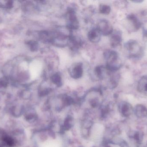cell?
Wrapping results in <instances>:
<instances>
[{"mask_svg": "<svg viewBox=\"0 0 147 147\" xmlns=\"http://www.w3.org/2000/svg\"><path fill=\"white\" fill-rule=\"evenodd\" d=\"M28 45H29L30 49L32 51H36L38 48V43L35 41H30L28 42Z\"/></svg>", "mask_w": 147, "mask_h": 147, "instance_id": "4fadbf2b", "label": "cell"}, {"mask_svg": "<svg viewBox=\"0 0 147 147\" xmlns=\"http://www.w3.org/2000/svg\"><path fill=\"white\" fill-rule=\"evenodd\" d=\"M141 137V135H140V134L138 132H136L134 134V138L137 141L140 142V141Z\"/></svg>", "mask_w": 147, "mask_h": 147, "instance_id": "5bb4252c", "label": "cell"}, {"mask_svg": "<svg viewBox=\"0 0 147 147\" xmlns=\"http://www.w3.org/2000/svg\"><path fill=\"white\" fill-rule=\"evenodd\" d=\"M110 147L108 146V147Z\"/></svg>", "mask_w": 147, "mask_h": 147, "instance_id": "2e32d148", "label": "cell"}, {"mask_svg": "<svg viewBox=\"0 0 147 147\" xmlns=\"http://www.w3.org/2000/svg\"><path fill=\"white\" fill-rule=\"evenodd\" d=\"M84 73L83 65L79 63L74 65L70 70V75L74 79H78L83 76Z\"/></svg>", "mask_w": 147, "mask_h": 147, "instance_id": "277c9868", "label": "cell"}, {"mask_svg": "<svg viewBox=\"0 0 147 147\" xmlns=\"http://www.w3.org/2000/svg\"><path fill=\"white\" fill-rule=\"evenodd\" d=\"M133 2H136V3H141L142 2V1H133Z\"/></svg>", "mask_w": 147, "mask_h": 147, "instance_id": "9a60e30c", "label": "cell"}, {"mask_svg": "<svg viewBox=\"0 0 147 147\" xmlns=\"http://www.w3.org/2000/svg\"><path fill=\"white\" fill-rule=\"evenodd\" d=\"M133 111L132 106L128 103L124 102L121 104L120 111L123 116L127 117L131 115Z\"/></svg>", "mask_w": 147, "mask_h": 147, "instance_id": "8992f818", "label": "cell"}, {"mask_svg": "<svg viewBox=\"0 0 147 147\" xmlns=\"http://www.w3.org/2000/svg\"><path fill=\"white\" fill-rule=\"evenodd\" d=\"M67 15L68 17L67 28L69 30L78 29L79 27V23L74 9L69 8L67 10Z\"/></svg>", "mask_w": 147, "mask_h": 147, "instance_id": "7a4b0ae2", "label": "cell"}, {"mask_svg": "<svg viewBox=\"0 0 147 147\" xmlns=\"http://www.w3.org/2000/svg\"><path fill=\"white\" fill-rule=\"evenodd\" d=\"M111 38V45L113 47H115L119 45L121 42L122 38L121 35L118 32L112 33Z\"/></svg>", "mask_w": 147, "mask_h": 147, "instance_id": "ba28073f", "label": "cell"}, {"mask_svg": "<svg viewBox=\"0 0 147 147\" xmlns=\"http://www.w3.org/2000/svg\"><path fill=\"white\" fill-rule=\"evenodd\" d=\"M135 114L139 118H143L147 116V109L144 105L139 104L135 108Z\"/></svg>", "mask_w": 147, "mask_h": 147, "instance_id": "52a82bcc", "label": "cell"}, {"mask_svg": "<svg viewBox=\"0 0 147 147\" xmlns=\"http://www.w3.org/2000/svg\"><path fill=\"white\" fill-rule=\"evenodd\" d=\"M139 89H144L147 92V77H144L140 81L138 85Z\"/></svg>", "mask_w": 147, "mask_h": 147, "instance_id": "7c38bea8", "label": "cell"}, {"mask_svg": "<svg viewBox=\"0 0 147 147\" xmlns=\"http://www.w3.org/2000/svg\"><path fill=\"white\" fill-rule=\"evenodd\" d=\"M97 28L101 35L105 36L111 35L113 32L112 25L109 22L105 20H101L98 22Z\"/></svg>", "mask_w": 147, "mask_h": 147, "instance_id": "3957f363", "label": "cell"}, {"mask_svg": "<svg viewBox=\"0 0 147 147\" xmlns=\"http://www.w3.org/2000/svg\"><path fill=\"white\" fill-rule=\"evenodd\" d=\"M51 80L53 83L58 87H60L63 85L62 77L59 72L54 73L51 77Z\"/></svg>", "mask_w": 147, "mask_h": 147, "instance_id": "9c48e42d", "label": "cell"}, {"mask_svg": "<svg viewBox=\"0 0 147 147\" xmlns=\"http://www.w3.org/2000/svg\"><path fill=\"white\" fill-rule=\"evenodd\" d=\"M101 34L97 28H94L89 31L87 35L88 39L92 43H97L101 39Z\"/></svg>", "mask_w": 147, "mask_h": 147, "instance_id": "5b68a950", "label": "cell"}, {"mask_svg": "<svg viewBox=\"0 0 147 147\" xmlns=\"http://www.w3.org/2000/svg\"><path fill=\"white\" fill-rule=\"evenodd\" d=\"M111 8L109 5L101 4L99 7V11L102 14H109L110 13Z\"/></svg>", "mask_w": 147, "mask_h": 147, "instance_id": "8fae6325", "label": "cell"}, {"mask_svg": "<svg viewBox=\"0 0 147 147\" xmlns=\"http://www.w3.org/2000/svg\"><path fill=\"white\" fill-rule=\"evenodd\" d=\"M105 58L107 61L106 68L110 71L117 70L121 67L119 56L117 52L108 50L105 52Z\"/></svg>", "mask_w": 147, "mask_h": 147, "instance_id": "6da1fadb", "label": "cell"}, {"mask_svg": "<svg viewBox=\"0 0 147 147\" xmlns=\"http://www.w3.org/2000/svg\"><path fill=\"white\" fill-rule=\"evenodd\" d=\"M105 68L103 66H97L95 69V72L96 76L100 79H103L104 78L105 74Z\"/></svg>", "mask_w": 147, "mask_h": 147, "instance_id": "30bf717a", "label": "cell"}]
</instances>
